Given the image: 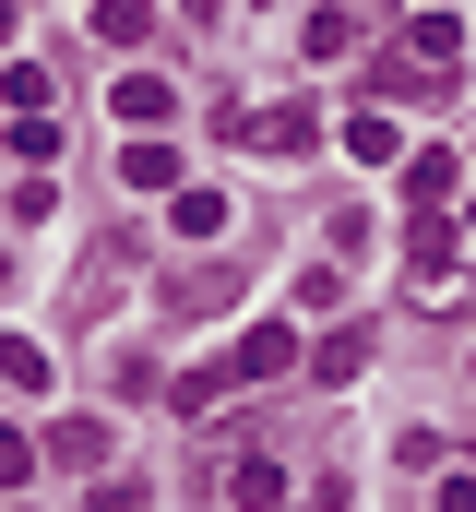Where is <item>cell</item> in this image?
<instances>
[{"instance_id":"6da1fadb","label":"cell","mask_w":476,"mask_h":512,"mask_svg":"<svg viewBox=\"0 0 476 512\" xmlns=\"http://www.w3.org/2000/svg\"><path fill=\"white\" fill-rule=\"evenodd\" d=\"M453 72H465V24H453V12H417V24H405V60H393V84L441 96Z\"/></svg>"},{"instance_id":"277c9868","label":"cell","mask_w":476,"mask_h":512,"mask_svg":"<svg viewBox=\"0 0 476 512\" xmlns=\"http://www.w3.org/2000/svg\"><path fill=\"white\" fill-rule=\"evenodd\" d=\"M227 501L274 512V501H286V465H274V453H250V465H227Z\"/></svg>"},{"instance_id":"7a4b0ae2","label":"cell","mask_w":476,"mask_h":512,"mask_svg":"<svg viewBox=\"0 0 476 512\" xmlns=\"http://www.w3.org/2000/svg\"><path fill=\"white\" fill-rule=\"evenodd\" d=\"M238 143H262V155H310L322 120H310V108H262V120H238Z\"/></svg>"},{"instance_id":"8992f818","label":"cell","mask_w":476,"mask_h":512,"mask_svg":"<svg viewBox=\"0 0 476 512\" xmlns=\"http://www.w3.org/2000/svg\"><path fill=\"white\" fill-rule=\"evenodd\" d=\"M298 48H310V60H346V48H357V12H310V36H298Z\"/></svg>"},{"instance_id":"5b68a950","label":"cell","mask_w":476,"mask_h":512,"mask_svg":"<svg viewBox=\"0 0 476 512\" xmlns=\"http://www.w3.org/2000/svg\"><path fill=\"white\" fill-rule=\"evenodd\" d=\"M48 453H60V465H72V477H84V465H108V429H96V417H72V429H60V441H48Z\"/></svg>"},{"instance_id":"3957f363","label":"cell","mask_w":476,"mask_h":512,"mask_svg":"<svg viewBox=\"0 0 476 512\" xmlns=\"http://www.w3.org/2000/svg\"><path fill=\"white\" fill-rule=\"evenodd\" d=\"M167 108H179L167 72H131V84H119V120H131V131H167Z\"/></svg>"},{"instance_id":"9c48e42d","label":"cell","mask_w":476,"mask_h":512,"mask_svg":"<svg viewBox=\"0 0 476 512\" xmlns=\"http://www.w3.org/2000/svg\"><path fill=\"white\" fill-rule=\"evenodd\" d=\"M441 512H476V477H441Z\"/></svg>"},{"instance_id":"ba28073f","label":"cell","mask_w":476,"mask_h":512,"mask_svg":"<svg viewBox=\"0 0 476 512\" xmlns=\"http://www.w3.org/2000/svg\"><path fill=\"white\" fill-rule=\"evenodd\" d=\"M369 370V334H322V382H357Z\"/></svg>"},{"instance_id":"52a82bcc","label":"cell","mask_w":476,"mask_h":512,"mask_svg":"<svg viewBox=\"0 0 476 512\" xmlns=\"http://www.w3.org/2000/svg\"><path fill=\"white\" fill-rule=\"evenodd\" d=\"M143 24H155L143 0H108V12H96V36H108V48H143Z\"/></svg>"}]
</instances>
